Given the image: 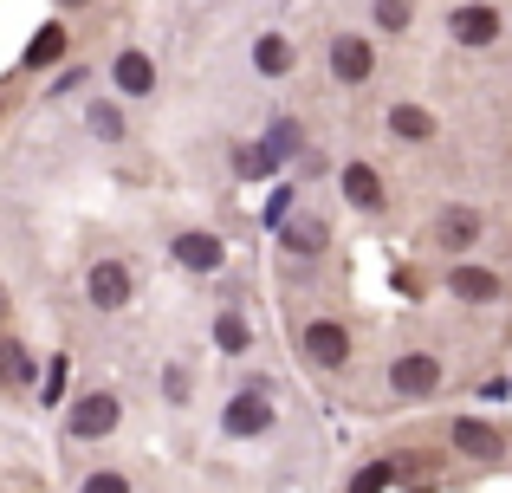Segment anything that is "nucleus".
<instances>
[{
	"mask_svg": "<svg viewBox=\"0 0 512 493\" xmlns=\"http://www.w3.org/2000/svg\"><path fill=\"white\" fill-rule=\"evenodd\" d=\"M292 150H299V124H273V137H266V156L279 163V156H292Z\"/></svg>",
	"mask_w": 512,
	"mask_h": 493,
	"instance_id": "obj_20",
	"label": "nucleus"
},
{
	"mask_svg": "<svg viewBox=\"0 0 512 493\" xmlns=\"http://www.w3.org/2000/svg\"><path fill=\"white\" fill-rule=\"evenodd\" d=\"M389 474H396V468H389V461H376V468H363L357 481H350V493H383V487H389Z\"/></svg>",
	"mask_w": 512,
	"mask_h": 493,
	"instance_id": "obj_21",
	"label": "nucleus"
},
{
	"mask_svg": "<svg viewBox=\"0 0 512 493\" xmlns=\"http://www.w3.org/2000/svg\"><path fill=\"white\" fill-rule=\"evenodd\" d=\"M150 85H156V65L143 59V52H124V59H117V91H130V98H143Z\"/></svg>",
	"mask_w": 512,
	"mask_h": 493,
	"instance_id": "obj_13",
	"label": "nucleus"
},
{
	"mask_svg": "<svg viewBox=\"0 0 512 493\" xmlns=\"http://www.w3.org/2000/svg\"><path fill=\"white\" fill-rule=\"evenodd\" d=\"M175 260H182L188 273H214V266H221V241H214V234H182V241H175Z\"/></svg>",
	"mask_w": 512,
	"mask_h": 493,
	"instance_id": "obj_8",
	"label": "nucleus"
},
{
	"mask_svg": "<svg viewBox=\"0 0 512 493\" xmlns=\"http://www.w3.org/2000/svg\"><path fill=\"white\" fill-rule=\"evenodd\" d=\"M286 215H292V189H279L273 202H266V221H273V228H279V221H286Z\"/></svg>",
	"mask_w": 512,
	"mask_h": 493,
	"instance_id": "obj_25",
	"label": "nucleus"
},
{
	"mask_svg": "<svg viewBox=\"0 0 512 493\" xmlns=\"http://www.w3.org/2000/svg\"><path fill=\"white\" fill-rule=\"evenodd\" d=\"M266 422H273L266 396H234V403H227V429H234V435H260Z\"/></svg>",
	"mask_w": 512,
	"mask_h": 493,
	"instance_id": "obj_9",
	"label": "nucleus"
},
{
	"mask_svg": "<svg viewBox=\"0 0 512 493\" xmlns=\"http://www.w3.org/2000/svg\"><path fill=\"white\" fill-rule=\"evenodd\" d=\"M111 429H117V396H85V403L72 409V435H78V442L111 435Z\"/></svg>",
	"mask_w": 512,
	"mask_h": 493,
	"instance_id": "obj_4",
	"label": "nucleus"
},
{
	"mask_svg": "<svg viewBox=\"0 0 512 493\" xmlns=\"http://www.w3.org/2000/svg\"><path fill=\"white\" fill-rule=\"evenodd\" d=\"M331 72H338L344 85H357V78H370V39H357V33L331 39Z\"/></svg>",
	"mask_w": 512,
	"mask_h": 493,
	"instance_id": "obj_5",
	"label": "nucleus"
},
{
	"mask_svg": "<svg viewBox=\"0 0 512 493\" xmlns=\"http://www.w3.org/2000/svg\"><path fill=\"white\" fill-rule=\"evenodd\" d=\"M376 20L396 33V26H409V0H376Z\"/></svg>",
	"mask_w": 512,
	"mask_h": 493,
	"instance_id": "obj_22",
	"label": "nucleus"
},
{
	"mask_svg": "<svg viewBox=\"0 0 512 493\" xmlns=\"http://www.w3.org/2000/svg\"><path fill=\"white\" fill-rule=\"evenodd\" d=\"M454 299H474V305H487V299H500V273H487V266H454Z\"/></svg>",
	"mask_w": 512,
	"mask_h": 493,
	"instance_id": "obj_6",
	"label": "nucleus"
},
{
	"mask_svg": "<svg viewBox=\"0 0 512 493\" xmlns=\"http://www.w3.org/2000/svg\"><path fill=\"white\" fill-rule=\"evenodd\" d=\"M85 292H91V305L117 312V305L130 299V273H124L117 260H98V266H91V279H85Z\"/></svg>",
	"mask_w": 512,
	"mask_h": 493,
	"instance_id": "obj_1",
	"label": "nucleus"
},
{
	"mask_svg": "<svg viewBox=\"0 0 512 493\" xmlns=\"http://www.w3.org/2000/svg\"><path fill=\"white\" fill-rule=\"evenodd\" d=\"M59 59H65V26H39L26 46V65H59Z\"/></svg>",
	"mask_w": 512,
	"mask_h": 493,
	"instance_id": "obj_14",
	"label": "nucleus"
},
{
	"mask_svg": "<svg viewBox=\"0 0 512 493\" xmlns=\"http://www.w3.org/2000/svg\"><path fill=\"white\" fill-rule=\"evenodd\" d=\"M279 228H286V247H292V253H318V247H325V221H312V215L279 221Z\"/></svg>",
	"mask_w": 512,
	"mask_h": 493,
	"instance_id": "obj_15",
	"label": "nucleus"
},
{
	"mask_svg": "<svg viewBox=\"0 0 512 493\" xmlns=\"http://www.w3.org/2000/svg\"><path fill=\"white\" fill-rule=\"evenodd\" d=\"M389 383H396L402 396H428V390L441 383V364H435V357H422V351H409V357H396Z\"/></svg>",
	"mask_w": 512,
	"mask_h": 493,
	"instance_id": "obj_2",
	"label": "nucleus"
},
{
	"mask_svg": "<svg viewBox=\"0 0 512 493\" xmlns=\"http://www.w3.org/2000/svg\"><path fill=\"white\" fill-rule=\"evenodd\" d=\"M305 351H312V364H344V357H350V338H344V325H331V318H325V325H312V331H305Z\"/></svg>",
	"mask_w": 512,
	"mask_h": 493,
	"instance_id": "obj_7",
	"label": "nucleus"
},
{
	"mask_svg": "<svg viewBox=\"0 0 512 493\" xmlns=\"http://www.w3.org/2000/svg\"><path fill=\"white\" fill-rule=\"evenodd\" d=\"M344 195H350L357 208H383V182H376V169H370V163H350V169H344Z\"/></svg>",
	"mask_w": 512,
	"mask_h": 493,
	"instance_id": "obj_11",
	"label": "nucleus"
},
{
	"mask_svg": "<svg viewBox=\"0 0 512 493\" xmlns=\"http://www.w3.org/2000/svg\"><path fill=\"white\" fill-rule=\"evenodd\" d=\"M65 7H78V0H65Z\"/></svg>",
	"mask_w": 512,
	"mask_h": 493,
	"instance_id": "obj_26",
	"label": "nucleus"
},
{
	"mask_svg": "<svg viewBox=\"0 0 512 493\" xmlns=\"http://www.w3.org/2000/svg\"><path fill=\"white\" fill-rule=\"evenodd\" d=\"M454 39H461V46H493V39H500V13L493 7H454Z\"/></svg>",
	"mask_w": 512,
	"mask_h": 493,
	"instance_id": "obj_3",
	"label": "nucleus"
},
{
	"mask_svg": "<svg viewBox=\"0 0 512 493\" xmlns=\"http://www.w3.org/2000/svg\"><path fill=\"white\" fill-rule=\"evenodd\" d=\"M273 169V156H266V143H253V150H240V176H266Z\"/></svg>",
	"mask_w": 512,
	"mask_h": 493,
	"instance_id": "obj_23",
	"label": "nucleus"
},
{
	"mask_svg": "<svg viewBox=\"0 0 512 493\" xmlns=\"http://www.w3.org/2000/svg\"><path fill=\"white\" fill-rule=\"evenodd\" d=\"M389 130L409 137V143H428V137H435V117H428L422 104H396V111H389Z\"/></svg>",
	"mask_w": 512,
	"mask_h": 493,
	"instance_id": "obj_12",
	"label": "nucleus"
},
{
	"mask_svg": "<svg viewBox=\"0 0 512 493\" xmlns=\"http://www.w3.org/2000/svg\"><path fill=\"white\" fill-rule=\"evenodd\" d=\"M214 344H221V351H247V325H240V318L227 312L221 325H214Z\"/></svg>",
	"mask_w": 512,
	"mask_h": 493,
	"instance_id": "obj_19",
	"label": "nucleus"
},
{
	"mask_svg": "<svg viewBox=\"0 0 512 493\" xmlns=\"http://www.w3.org/2000/svg\"><path fill=\"white\" fill-rule=\"evenodd\" d=\"M91 130H98L104 143H117V137H124V117H117V104H91Z\"/></svg>",
	"mask_w": 512,
	"mask_h": 493,
	"instance_id": "obj_18",
	"label": "nucleus"
},
{
	"mask_svg": "<svg viewBox=\"0 0 512 493\" xmlns=\"http://www.w3.org/2000/svg\"><path fill=\"white\" fill-rule=\"evenodd\" d=\"M253 65H260V72H286V65H292V46H286V39H279V33H266L260 39V46H253Z\"/></svg>",
	"mask_w": 512,
	"mask_h": 493,
	"instance_id": "obj_17",
	"label": "nucleus"
},
{
	"mask_svg": "<svg viewBox=\"0 0 512 493\" xmlns=\"http://www.w3.org/2000/svg\"><path fill=\"white\" fill-rule=\"evenodd\" d=\"M474 234H480V215H474V208H448V215H441V241H448V247H467Z\"/></svg>",
	"mask_w": 512,
	"mask_h": 493,
	"instance_id": "obj_16",
	"label": "nucleus"
},
{
	"mask_svg": "<svg viewBox=\"0 0 512 493\" xmlns=\"http://www.w3.org/2000/svg\"><path fill=\"white\" fill-rule=\"evenodd\" d=\"M85 493H130V481H124V474H91Z\"/></svg>",
	"mask_w": 512,
	"mask_h": 493,
	"instance_id": "obj_24",
	"label": "nucleus"
},
{
	"mask_svg": "<svg viewBox=\"0 0 512 493\" xmlns=\"http://www.w3.org/2000/svg\"><path fill=\"white\" fill-rule=\"evenodd\" d=\"M454 448H461V455H480V461H487V455H500V435H493L487 422L461 416V422H454Z\"/></svg>",
	"mask_w": 512,
	"mask_h": 493,
	"instance_id": "obj_10",
	"label": "nucleus"
}]
</instances>
